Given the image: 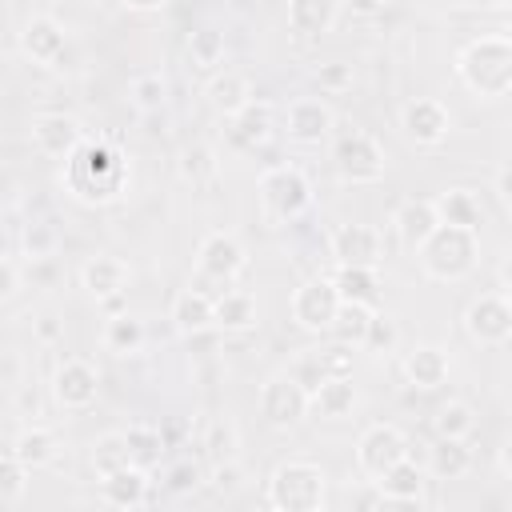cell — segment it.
<instances>
[{
    "label": "cell",
    "instance_id": "cell-1",
    "mask_svg": "<svg viewBox=\"0 0 512 512\" xmlns=\"http://www.w3.org/2000/svg\"><path fill=\"white\" fill-rule=\"evenodd\" d=\"M60 188L68 200L84 204V208H100V204H112L116 196H124L128 180H132V168L128 160L104 144V140H84L64 164H60Z\"/></svg>",
    "mask_w": 512,
    "mask_h": 512
},
{
    "label": "cell",
    "instance_id": "cell-2",
    "mask_svg": "<svg viewBox=\"0 0 512 512\" xmlns=\"http://www.w3.org/2000/svg\"><path fill=\"white\" fill-rule=\"evenodd\" d=\"M456 76L476 100L512 96V40L504 32H484L468 40L456 56Z\"/></svg>",
    "mask_w": 512,
    "mask_h": 512
},
{
    "label": "cell",
    "instance_id": "cell-3",
    "mask_svg": "<svg viewBox=\"0 0 512 512\" xmlns=\"http://www.w3.org/2000/svg\"><path fill=\"white\" fill-rule=\"evenodd\" d=\"M480 260V232L472 228H456V224H440L420 248H416V264L428 280L436 284H460L472 276Z\"/></svg>",
    "mask_w": 512,
    "mask_h": 512
},
{
    "label": "cell",
    "instance_id": "cell-4",
    "mask_svg": "<svg viewBox=\"0 0 512 512\" xmlns=\"http://www.w3.org/2000/svg\"><path fill=\"white\" fill-rule=\"evenodd\" d=\"M264 500L276 512H320L328 500V476L316 460H280L268 476Z\"/></svg>",
    "mask_w": 512,
    "mask_h": 512
},
{
    "label": "cell",
    "instance_id": "cell-5",
    "mask_svg": "<svg viewBox=\"0 0 512 512\" xmlns=\"http://www.w3.org/2000/svg\"><path fill=\"white\" fill-rule=\"evenodd\" d=\"M256 200H260L264 224H272V228L296 224L312 208V180L296 164H272L256 180Z\"/></svg>",
    "mask_w": 512,
    "mask_h": 512
},
{
    "label": "cell",
    "instance_id": "cell-6",
    "mask_svg": "<svg viewBox=\"0 0 512 512\" xmlns=\"http://www.w3.org/2000/svg\"><path fill=\"white\" fill-rule=\"evenodd\" d=\"M332 168H336L340 184H376V180H384L388 156H384V144L372 132L348 128L332 144Z\"/></svg>",
    "mask_w": 512,
    "mask_h": 512
},
{
    "label": "cell",
    "instance_id": "cell-7",
    "mask_svg": "<svg viewBox=\"0 0 512 512\" xmlns=\"http://www.w3.org/2000/svg\"><path fill=\"white\" fill-rule=\"evenodd\" d=\"M412 444H408V436H404V428L400 424H368L364 432H360V440H356V472L368 480V484H376L388 468H396L404 456H412L408 452Z\"/></svg>",
    "mask_w": 512,
    "mask_h": 512
},
{
    "label": "cell",
    "instance_id": "cell-8",
    "mask_svg": "<svg viewBox=\"0 0 512 512\" xmlns=\"http://www.w3.org/2000/svg\"><path fill=\"white\" fill-rule=\"evenodd\" d=\"M248 268V252L244 244L232 236V232H208L196 248V276H200V288L204 284H216L220 292L232 288Z\"/></svg>",
    "mask_w": 512,
    "mask_h": 512
},
{
    "label": "cell",
    "instance_id": "cell-9",
    "mask_svg": "<svg viewBox=\"0 0 512 512\" xmlns=\"http://www.w3.org/2000/svg\"><path fill=\"white\" fill-rule=\"evenodd\" d=\"M260 416H264L268 428L288 432L304 416H312V392L304 384H296L288 372H276L260 384Z\"/></svg>",
    "mask_w": 512,
    "mask_h": 512
},
{
    "label": "cell",
    "instance_id": "cell-10",
    "mask_svg": "<svg viewBox=\"0 0 512 512\" xmlns=\"http://www.w3.org/2000/svg\"><path fill=\"white\" fill-rule=\"evenodd\" d=\"M340 304H344V300H340V288L332 284V276H312V280H304V284L292 292V300H288V316H292L296 328L320 336V332L332 328Z\"/></svg>",
    "mask_w": 512,
    "mask_h": 512
},
{
    "label": "cell",
    "instance_id": "cell-11",
    "mask_svg": "<svg viewBox=\"0 0 512 512\" xmlns=\"http://www.w3.org/2000/svg\"><path fill=\"white\" fill-rule=\"evenodd\" d=\"M48 392L56 400V408L64 412H88L100 396V372L92 360L84 356H64L48 380Z\"/></svg>",
    "mask_w": 512,
    "mask_h": 512
},
{
    "label": "cell",
    "instance_id": "cell-12",
    "mask_svg": "<svg viewBox=\"0 0 512 512\" xmlns=\"http://www.w3.org/2000/svg\"><path fill=\"white\" fill-rule=\"evenodd\" d=\"M464 332L480 348H504L512 340V304L504 292H484L464 308Z\"/></svg>",
    "mask_w": 512,
    "mask_h": 512
},
{
    "label": "cell",
    "instance_id": "cell-13",
    "mask_svg": "<svg viewBox=\"0 0 512 512\" xmlns=\"http://www.w3.org/2000/svg\"><path fill=\"white\" fill-rule=\"evenodd\" d=\"M16 44H20V52H24L32 64H40V68H64L68 32H64V24H60L56 16H48V12H32V16L24 20Z\"/></svg>",
    "mask_w": 512,
    "mask_h": 512
},
{
    "label": "cell",
    "instance_id": "cell-14",
    "mask_svg": "<svg viewBox=\"0 0 512 512\" xmlns=\"http://www.w3.org/2000/svg\"><path fill=\"white\" fill-rule=\"evenodd\" d=\"M280 128H284L288 144L312 148V144H320V140L332 136V128H336V112H332L320 96H296V100H288Z\"/></svg>",
    "mask_w": 512,
    "mask_h": 512
},
{
    "label": "cell",
    "instance_id": "cell-15",
    "mask_svg": "<svg viewBox=\"0 0 512 512\" xmlns=\"http://www.w3.org/2000/svg\"><path fill=\"white\" fill-rule=\"evenodd\" d=\"M28 140H32V148H36L44 160L64 164V160L84 144V128H80V120L68 116V112H40V116H32V124H28Z\"/></svg>",
    "mask_w": 512,
    "mask_h": 512
},
{
    "label": "cell",
    "instance_id": "cell-16",
    "mask_svg": "<svg viewBox=\"0 0 512 512\" xmlns=\"http://www.w3.org/2000/svg\"><path fill=\"white\" fill-rule=\"evenodd\" d=\"M400 128L408 136V144L416 148H436L448 140V128H452V112L436 100V96H416L400 108Z\"/></svg>",
    "mask_w": 512,
    "mask_h": 512
},
{
    "label": "cell",
    "instance_id": "cell-17",
    "mask_svg": "<svg viewBox=\"0 0 512 512\" xmlns=\"http://www.w3.org/2000/svg\"><path fill=\"white\" fill-rule=\"evenodd\" d=\"M328 252L336 264L380 268L384 264V236L372 224H336L328 236Z\"/></svg>",
    "mask_w": 512,
    "mask_h": 512
},
{
    "label": "cell",
    "instance_id": "cell-18",
    "mask_svg": "<svg viewBox=\"0 0 512 512\" xmlns=\"http://www.w3.org/2000/svg\"><path fill=\"white\" fill-rule=\"evenodd\" d=\"M372 488H376V504L380 508H420L424 504V488H428V468H420L412 456H404Z\"/></svg>",
    "mask_w": 512,
    "mask_h": 512
},
{
    "label": "cell",
    "instance_id": "cell-19",
    "mask_svg": "<svg viewBox=\"0 0 512 512\" xmlns=\"http://www.w3.org/2000/svg\"><path fill=\"white\" fill-rule=\"evenodd\" d=\"M128 280H132L128 264H124L120 256H112V252H96V256H88V260L80 264V288H84L96 304L124 296V292H128Z\"/></svg>",
    "mask_w": 512,
    "mask_h": 512
},
{
    "label": "cell",
    "instance_id": "cell-20",
    "mask_svg": "<svg viewBox=\"0 0 512 512\" xmlns=\"http://www.w3.org/2000/svg\"><path fill=\"white\" fill-rule=\"evenodd\" d=\"M148 496H152V472L140 468V464H124V468L100 476V500L108 508L132 512V508H144Z\"/></svg>",
    "mask_w": 512,
    "mask_h": 512
},
{
    "label": "cell",
    "instance_id": "cell-21",
    "mask_svg": "<svg viewBox=\"0 0 512 512\" xmlns=\"http://www.w3.org/2000/svg\"><path fill=\"white\" fill-rule=\"evenodd\" d=\"M168 320L176 324L180 336H196L204 328H216V296L200 284H188L172 296V308H168Z\"/></svg>",
    "mask_w": 512,
    "mask_h": 512
},
{
    "label": "cell",
    "instance_id": "cell-22",
    "mask_svg": "<svg viewBox=\"0 0 512 512\" xmlns=\"http://www.w3.org/2000/svg\"><path fill=\"white\" fill-rule=\"evenodd\" d=\"M400 368H404V376H408V384H412V388L432 392V388L448 384L452 356H448L440 344H416V348H408V352H404Z\"/></svg>",
    "mask_w": 512,
    "mask_h": 512
},
{
    "label": "cell",
    "instance_id": "cell-23",
    "mask_svg": "<svg viewBox=\"0 0 512 512\" xmlns=\"http://www.w3.org/2000/svg\"><path fill=\"white\" fill-rule=\"evenodd\" d=\"M440 228V216H436V204L432 200H404L396 212H392V232H396V240L408 248V252H416L432 232Z\"/></svg>",
    "mask_w": 512,
    "mask_h": 512
},
{
    "label": "cell",
    "instance_id": "cell-24",
    "mask_svg": "<svg viewBox=\"0 0 512 512\" xmlns=\"http://www.w3.org/2000/svg\"><path fill=\"white\" fill-rule=\"evenodd\" d=\"M276 132V104L272 100H252L228 120V140L236 148H260Z\"/></svg>",
    "mask_w": 512,
    "mask_h": 512
},
{
    "label": "cell",
    "instance_id": "cell-25",
    "mask_svg": "<svg viewBox=\"0 0 512 512\" xmlns=\"http://www.w3.org/2000/svg\"><path fill=\"white\" fill-rule=\"evenodd\" d=\"M204 96H208V104H212V112H220L224 120H232L240 108H248L252 100H256V92H252V84H248V76L244 72H236V68H224V72H212V80H208V88H204Z\"/></svg>",
    "mask_w": 512,
    "mask_h": 512
},
{
    "label": "cell",
    "instance_id": "cell-26",
    "mask_svg": "<svg viewBox=\"0 0 512 512\" xmlns=\"http://www.w3.org/2000/svg\"><path fill=\"white\" fill-rule=\"evenodd\" d=\"M432 204H436L440 224H456V228H472V232H480V224L488 216L480 192H472V188H444L432 196Z\"/></svg>",
    "mask_w": 512,
    "mask_h": 512
},
{
    "label": "cell",
    "instance_id": "cell-27",
    "mask_svg": "<svg viewBox=\"0 0 512 512\" xmlns=\"http://www.w3.org/2000/svg\"><path fill=\"white\" fill-rule=\"evenodd\" d=\"M340 16V0H288V32L300 40H316L332 32Z\"/></svg>",
    "mask_w": 512,
    "mask_h": 512
},
{
    "label": "cell",
    "instance_id": "cell-28",
    "mask_svg": "<svg viewBox=\"0 0 512 512\" xmlns=\"http://www.w3.org/2000/svg\"><path fill=\"white\" fill-rule=\"evenodd\" d=\"M256 316H260V308H256V296H252V292H244V288H224V292L216 296V328H220L224 336H244V332H252V328H256Z\"/></svg>",
    "mask_w": 512,
    "mask_h": 512
},
{
    "label": "cell",
    "instance_id": "cell-29",
    "mask_svg": "<svg viewBox=\"0 0 512 512\" xmlns=\"http://www.w3.org/2000/svg\"><path fill=\"white\" fill-rule=\"evenodd\" d=\"M332 284L340 288V300L352 304H368L380 308V268H360V264H336L332 268Z\"/></svg>",
    "mask_w": 512,
    "mask_h": 512
},
{
    "label": "cell",
    "instance_id": "cell-30",
    "mask_svg": "<svg viewBox=\"0 0 512 512\" xmlns=\"http://www.w3.org/2000/svg\"><path fill=\"white\" fill-rule=\"evenodd\" d=\"M4 452L20 456V460L36 472V468H44V464H52V460H56L60 440H56V432H52V428H44V424H28V428H20V432L8 440V448H4Z\"/></svg>",
    "mask_w": 512,
    "mask_h": 512
},
{
    "label": "cell",
    "instance_id": "cell-31",
    "mask_svg": "<svg viewBox=\"0 0 512 512\" xmlns=\"http://www.w3.org/2000/svg\"><path fill=\"white\" fill-rule=\"evenodd\" d=\"M472 468V448L460 436H436L428 448V476L432 480H460Z\"/></svg>",
    "mask_w": 512,
    "mask_h": 512
},
{
    "label": "cell",
    "instance_id": "cell-32",
    "mask_svg": "<svg viewBox=\"0 0 512 512\" xmlns=\"http://www.w3.org/2000/svg\"><path fill=\"white\" fill-rule=\"evenodd\" d=\"M144 340H148V332L132 312H116L100 328V348L112 352V356H136L144 348Z\"/></svg>",
    "mask_w": 512,
    "mask_h": 512
},
{
    "label": "cell",
    "instance_id": "cell-33",
    "mask_svg": "<svg viewBox=\"0 0 512 512\" xmlns=\"http://www.w3.org/2000/svg\"><path fill=\"white\" fill-rule=\"evenodd\" d=\"M356 408V384L352 376H328L316 392H312V416L320 420H344Z\"/></svg>",
    "mask_w": 512,
    "mask_h": 512
},
{
    "label": "cell",
    "instance_id": "cell-34",
    "mask_svg": "<svg viewBox=\"0 0 512 512\" xmlns=\"http://www.w3.org/2000/svg\"><path fill=\"white\" fill-rule=\"evenodd\" d=\"M176 172H180L184 184H192V188H208V184L216 180V172H220L216 148L204 144V140L184 144V148H180V160H176Z\"/></svg>",
    "mask_w": 512,
    "mask_h": 512
},
{
    "label": "cell",
    "instance_id": "cell-35",
    "mask_svg": "<svg viewBox=\"0 0 512 512\" xmlns=\"http://www.w3.org/2000/svg\"><path fill=\"white\" fill-rule=\"evenodd\" d=\"M372 316H376V308L344 300V304H340V312H336V320H332V328H328V336H332L336 344H344V348H364Z\"/></svg>",
    "mask_w": 512,
    "mask_h": 512
},
{
    "label": "cell",
    "instance_id": "cell-36",
    "mask_svg": "<svg viewBox=\"0 0 512 512\" xmlns=\"http://www.w3.org/2000/svg\"><path fill=\"white\" fill-rule=\"evenodd\" d=\"M124 440H128L132 464H140V468H148V472H152V468L164 460V452H168L164 428H156V424H128V428H124Z\"/></svg>",
    "mask_w": 512,
    "mask_h": 512
},
{
    "label": "cell",
    "instance_id": "cell-37",
    "mask_svg": "<svg viewBox=\"0 0 512 512\" xmlns=\"http://www.w3.org/2000/svg\"><path fill=\"white\" fill-rule=\"evenodd\" d=\"M60 252V232L52 220H24L20 228V256L28 264H48Z\"/></svg>",
    "mask_w": 512,
    "mask_h": 512
},
{
    "label": "cell",
    "instance_id": "cell-38",
    "mask_svg": "<svg viewBox=\"0 0 512 512\" xmlns=\"http://www.w3.org/2000/svg\"><path fill=\"white\" fill-rule=\"evenodd\" d=\"M224 52H228V44H224V32L220 28L204 24V28H192L188 32V60H192L196 72H216L224 64Z\"/></svg>",
    "mask_w": 512,
    "mask_h": 512
},
{
    "label": "cell",
    "instance_id": "cell-39",
    "mask_svg": "<svg viewBox=\"0 0 512 512\" xmlns=\"http://www.w3.org/2000/svg\"><path fill=\"white\" fill-rule=\"evenodd\" d=\"M200 448L208 452V460H212V464L240 460V428H236L228 416H216V420H208V424H204Z\"/></svg>",
    "mask_w": 512,
    "mask_h": 512
},
{
    "label": "cell",
    "instance_id": "cell-40",
    "mask_svg": "<svg viewBox=\"0 0 512 512\" xmlns=\"http://www.w3.org/2000/svg\"><path fill=\"white\" fill-rule=\"evenodd\" d=\"M296 384H304L308 392H316L328 376H336L332 372V360H328V348H300L292 360H288V368H284Z\"/></svg>",
    "mask_w": 512,
    "mask_h": 512
},
{
    "label": "cell",
    "instance_id": "cell-41",
    "mask_svg": "<svg viewBox=\"0 0 512 512\" xmlns=\"http://www.w3.org/2000/svg\"><path fill=\"white\" fill-rule=\"evenodd\" d=\"M128 104H132L140 116L164 112V104H168V80H164L160 72H140V76L128 84Z\"/></svg>",
    "mask_w": 512,
    "mask_h": 512
},
{
    "label": "cell",
    "instance_id": "cell-42",
    "mask_svg": "<svg viewBox=\"0 0 512 512\" xmlns=\"http://www.w3.org/2000/svg\"><path fill=\"white\" fill-rule=\"evenodd\" d=\"M88 464H92L96 480L108 476V472H116V468H124V464H132L124 432H104V436H96L92 448H88Z\"/></svg>",
    "mask_w": 512,
    "mask_h": 512
},
{
    "label": "cell",
    "instance_id": "cell-43",
    "mask_svg": "<svg viewBox=\"0 0 512 512\" xmlns=\"http://www.w3.org/2000/svg\"><path fill=\"white\" fill-rule=\"evenodd\" d=\"M432 428H436V436H460V440H468L476 432V412L464 400H448V404L436 408Z\"/></svg>",
    "mask_w": 512,
    "mask_h": 512
},
{
    "label": "cell",
    "instance_id": "cell-44",
    "mask_svg": "<svg viewBox=\"0 0 512 512\" xmlns=\"http://www.w3.org/2000/svg\"><path fill=\"white\" fill-rule=\"evenodd\" d=\"M28 476H32V468H28L20 456L4 452V464H0V508H4V512H12V508L24 500Z\"/></svg>",
    "mask_w": 512,
    "mask_h": 512
},
{
    "label": "cell",
    "instance_id": "cell-45",
    "mask_svg": "<svg viewBox=\"0 0 512 512\" xmlns=\"http://www.w3.org/2000/svg\"><path fill=\"white\" fill-rule=\"evenodd\" d=\"M200 484H204V468H200L192 456L168 464V472H164V488H168L172 496H188V492H196Z\"/></svg>",
    "mask_w": 512,
    "mask_h": 512
},
{
    "label": "cell",
    "instance_id": "cell-46",
    "mask_svg": "<svg viewBox=\"0 0 512 512\" xmlns=\"http://www.w3.org/2000/svg\"><path fill=\"white\" fill-rule=\"evenodd\" d=\"M312 80H316V88H320V92L340 96V92H348V88L356 84V72H352V64H348V60H328V64H320V68L312 72Z\"/></svg>",
    "mask_w": 512,
    "mask_h": 512
},
{
    "label": "cell",
    "instance_id": "cell-47",
    "mask_svg": "<svg viewBox=\"0 0 512 512\" xmlns=\"http://www.w3.org/2000/svg\"><path fill=\"white\" fill-rule=\"evenodd\" d=\"M396 340H400L396 320H392L388 312H380V308H376V316H372V324H368L364 352H392V348H396Z\"/></svg>",
    "mask_w": 512,
    "mask_h": 512
},
{
    "label": "cell",
    "instance_id": "cell-48",
    "mask_svg": "<svg viewBox=\"0 0 512 512\" xmlns=\"http://www.w3.org/2000/svg\"><path fill=\"white\" fill-rule=\"evenodd\" d=\"M24 288V268H20V256L16 252H4L0 260V304H12Z\"/></svg>",
    "mask_w": 512,
    "mask_h": 512
},
{
    "label": "cell",
    "instance_id": "cell-49",
    "mask_svg": "<svg viewBox=\"0 0 512 512\" xmlns=\"http://www.w3.org/2000/svg\"><path fill=\"white\" fill-rule=\"evenodd\" d=\"M244 484V468H240V460H224V464H212V488L216 492H236Z\"/></svg>",
    "mask_w": 512,
    "mask_h": 512
},
{
    "label": "cell",
    "instance_id": "cell-50",
    "mask_svg": "<svg viewBox=\"0 0 512 512\" xmlns=\"http://www.w3.org/2000/svg\"><path fill=\"white\" fill-rule=\"evenodd\" d=\"M60 336H64V324H60L52 312L36 316V340H40V344H56Z\"/></svg>",
    "mask_w": 512,
    "mask_h": 512
},
{
    "label": "cell",
    "instance_id": "cell-51",
    "mask_svg": "<svg viewBox=\"0 0 512 512\" xmlns=\"http://www.w3.org/2000/svg\"><path fill=\"white\" fill-rule=\"evenodd\" d=\"M496 464H500V472L512 480V432H508V436H504V444L496 448Z\"/></svg>",
    "mask_w": 512,
    "mask_h": 512
},
{
    "label": "cell",
    "instance_id": "cell-52",
    "mask_svg": "<svg viewBox=\"0 0 512 512\" xmlns=\"http://www.w3.org/2000/svg\"><path fill=\"white\" fill-rule=\"evenodd\" d=\"M352 8V16H376L384 8V0H344Z\"/></svg>",
    "mask_w": 512,
    "mask_h": 512
},
{
    "label": "cell",
    "instance_id": "cell-53",
    "mask_svg": "<svg viewBox=\"0 0 512 512\" xmlns=\"http://www.w3.org/2000/svg\"><path fill=\"white\" fill-rule=\"evenodd\" d=\"M496 192H500V200H508V196H512V160L496 172Z\"/></svg>",
    "mask_w": 512,
    "mask_h": 512
},
{
    "label": "cell",
    "instance_id": "cell-54",
    "mask_svg": "<svg viewBox=\"0 0 512 512\" xmlns=\"http://www.w3.org/2000/svg\"><path fill=\"white\" fill-rule=\"evenodd\" d=\"M128 12H160L168 0H120Z\"/></svg>",
    "mask_w": 512,
    "mask_h": 512
},
{
    "label": "cell",
    "instance_id": "cell-55",
    "mask_svg": "<svg viewBox=\"0 0 512 512\" xmlns=\"http://www.w3.org/2000/svg\"><path fill=\"white\" fill-rule=\"evenodd\" d=\"M504 212H508V224H512V196L504 200Z\"/></svg>",
    "mask_w": 512,
    "mask_h": 512
},
{
    "label": "cell",
    "instance_id": "cell-56",
    "mask_svg": "<svg viewBox=\"0 0 512 512\" xmlns=\"http://www.w3.org/2000/svg\"><path fill=\"white\" fill-rule=\"evenodd\" d=\"M504 296H508V304H512V284H508V288H504Z\"/></svg>",
    "mask_w": 512,
    "mask_h": 512
},
{
    "label": "cell",
    "instance_id": "cell-57",
    "mask_svg": "<svg viewBox=\"0 0 512 512\" xmlns=\"http://www.w3.org/2000/svg\"><path fill=\"white\" fill-rule=\"evenodd\" d=\"M32 4H52V0H32Z\"/></svg>",
    "mask_w": 512,
    "mask_h": 512
},
{
    "label": "cell",
    "instance_id": "cell-58",
    "mask_svg": "<svg viewBox=\"0 0 512 512\" xmlns=\"http://www.w3.org/2000/svg\"><path fill=\"white\" fill-rule=\"evenodd\" d=\"M504 36H508V40H512V24H508V32H504Z\"/></svg>",
    "mask_w": 512,
    "mask_h": 512
},
{
    "label": "cell",
    "instance_id": "cell-59",
    "mask_svg": "<svg viewBox=\"0 0 512 512\" xmlns=\"http://www.w3.org/2000/svg\"><path fill=\"white\" fill-rule=\"evenodd\" d=\"M508 152H512V144H508Z\"/></svg>",
    "mask_w": 512,
    "mask_h": 512
},
{
    "label": "cell",
    "instance_id": "cell-60",
    "mask_svg": "<svg viewBox=\"0 0 512 512\" xmlns=\"http://www.w3.org/2000/svg\"><path fill=\"white\" fill-rule=\"evenodd\" d=\"M384 4H388V0H384Z\"/></svg>",
    "mask_w": 512,
    "mask_h": 512
}]
</instances>
